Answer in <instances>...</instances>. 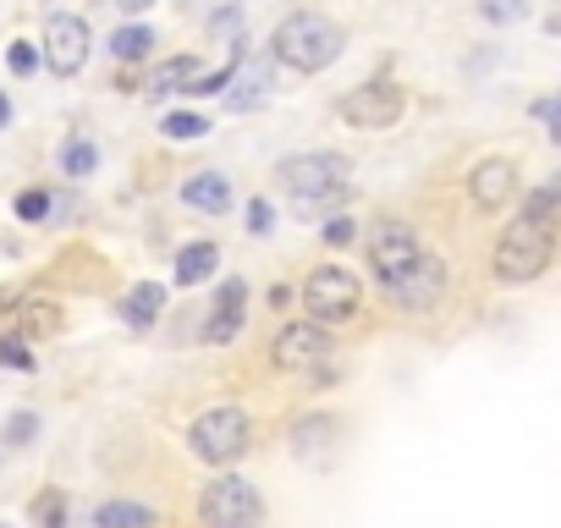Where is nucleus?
Returning a JSON list of instances; mask_svg holds the SVG:
<instances>
[{"instance_id": "obj_1", "label": "nucleus", "mask_w": 561, "mask_h": 528, "mask_svg": "<svg viewBox=\"0 0 561 528\" xmlns=\"http://www.w3.org/2000/svg\"><path fill=\"white\" fill-rule=\"evenodd\" d=\"M336 56H342V28L331 18H320V12H293L287 23L275 28V39H270V61L293 67L304 78L325 72Z\"/></svg>"}, {"instance_id": "obj_2", "label": "nucleus", "mask_w": 561, "mask_h": 528, "mask_svg": "<svg viewBox=\"0 0 561 528\" xmlns=\"http://www.w3.org/2000/svg\"><path fill=\"white\" fill-rule=\"evenodd\" d=\"M550 259H556V231L534 226V220H512L495 242V282L506 287H523V282H539L550 271Z\"/></svg>"}, {"instance_id": "obj_3", "label": "nucleus", "mask_w": 561, "mask_h": 528, "mask_svg": "<svg viewBox=\"0 0 561 528\" xmlns=\"http://www.w3.org/2000/svg\"><path fill=\"white\" fill-rule=\"evenodd\" d=\"M280 187H287L298 204H336L353 182V165L347 154L336 149H314V154H293V160H280Z\"/></svg>"}, {"instance_id": "obj_4", "label": "nucleus", "mask_w": 561, "mask_h": 528, "mask_svg": "<svg viewBox=\"0 0 561 528\" xmlns=\"http://www.w3.org/2000/svg\"><path fill=\"white\" fill-rule=\"evenodd\" d=\"M198 517H204V528H259V523H264V501H259V490H253L248 479L220 473V479L204 484Z\"/></svg>"}, {"instance_id": "obj_5", "label": "nucleus", "mask_w": 561, "mask_h": 528, "mask_svg": "<svg viewBox=\"0 0 561 528\" xmlns=\"http://www.w3.org/2000/svg\"><path fill=\"white\" fill-rule=\"evenodd\" d=\"M248 440H253V424H248L242 408H209V413H198L193 429H187V446H193V457H204V462H237V457L248 451Z\"/></svg>"}, {"instance_id": "obj_6", "label": "nucleus", "mask_w": 561, "mask_h": 528, "mask_svg": "<svg viewBox=\"0 0 561 528\" xmlns=\"http://www.w3.org/2000/svg\"><path fill=\"white\" fill-rule=\"evenodd\" d=\"M304 309H309L314 325H342L364 309V287H358L353 271H342V264H320L304 287Z\"/></svg>"}, {"instance_id": "obj_7", "label": "nucleus", "mask_w": 561, "mask_h": 528, "mask_svg": "<svg viewBox=\"0 0 561 528\" xmlns=\"http://www.w3.org/2000/svg\"><path fill=\"white\" fill-rule=\"evenodd\" d=\"M419 259H424V242L413 237V226H402V220H375V231H369V264H375L380 287H391L402 271H413Z\"/></svg>"}, {"instance_id": "obj_8", "label": "nucleus", "mask_w": 561, "mask_h": 528, "mask_svg": "<svg viewBox=\"0 0 561 528\" xmlns=\"http://www.w3.org/2000/svg\"><path fill=\"white\" fill-rule=\"evenodd\" d=\"M89 45H94V34H89L83 18L56 12V18L45 23V67H50L56 78H78L83 61H89Z\"/></svg>"}, {"instance_id": "obj_9", "label": "nucleus", "mask_w": 561, "mask_h": 528, "mask_svg": "<svg viewBox=\"0 0 561 528\" xmlns=\"http://www.w3.org/2000/svg\"><path fill=\"white\" fill-rule=\"evenodd\" d=\"M440 292H446V264H440L435 253H424L413 271H402V276L386 287V298H391L397 309H408V314H430V309L440 303Z\"/></svg>"}, {"instance_id": "obj_10", "label": "nucleus", "mask_w": 561, "mask_h": 528, "mask_svg": "<svg viewBox=\"0 0 561 528\" xmlns=\"http://www.w3.org/2000/svg\"><path fill=\"white\" fill-rule=\"evenodd\" d=\"M402 89L397 83H358L347 100H342V122L347 127H364V133H380V127H391L397 116H402Z\"/></svg>"}, {"instance_id": "obj_11", "label": "nucleus", "mask_w": 561, "mask_h": 528, "mask_svg": "<svg viewBox=\"0 0 561 528\" xmlns=\"http://www.w3.org/2000/svg\"><path fill=\"white\" fill-rule=\"evenodd\" d=\"M270 353H275V364H280V369H304V375H309V369H325V364H331L336 342H331V331H325V325H314V320H309V325H287V331H280Z\"/></svg>"}, {"instance_id": "obj_12", "label": "nucleus", "mask_w": 561, "mask_h": 528, "mask_svg": "<svg viewBox=\"0 0 561 528\" xmlns=\"http://www.w3.org/2000/svg\"><path fill=\"white\" fill-rule=\"evenodd\" d=\"M270 89H275V61L270 56H259V61H242L237 56V67L226 78V105L231 111H259L270 100Z\"/></svg>"}, {"instance_id": "obj_13", "label": "nucleus", "mask_w": 561, "mask_h": 528, "mask_svg": "<svg viewBox=\"0 0 561 528\" xmlns=\"http://www.w3.org/2000/svg\"><path fill=\"white\" fill-rule=\"evenodd\" d=\"M512 193H517V165H512V160L490 154V160L473 165V176H468V198H473L479 209H506Z\"/></svg>"}, {"instance_id": "obj_14", "label": "nucleus", "mask_w": 561, "mask_h": 528, "mask_svg": "<svg viewBox=\"0 0 561 528\" xmlns=\"http://www.w3.org/2000/svg\"><path fill=\"white\" fill-rule=\"evenodd\" d=\"M182 204L198 209V215H220V209L231 204V182H226L220 171H198V176L182 182Z\"/></svg>"}, {"instance_id": "obj_15", "label": "nucleus", "mask_w": 561, "mask_h": 528, "mask_svg": "<svg viewBox=\"0 0 561 528\" xmlns=\"http://www.w3.org/2000/svg\"><path fill=\"white\" fill-rule=\"evenodd\" d=\"M242 309H248V287L242 282H226L220 287V303H215V320H209V342H231L237 325H242Z\"/></svg>"}, {"instance_id": "obj_16", "label": "nucleus", "mask_w": 561, "mask_h": 528, "mask_svg": "<svg viewBox=\"0 0 561 528\" xmlns=\"http://www.w3.org/2000/svg\"><path fill=\"white\" fill-rule=\"evenodd\" d=\"M215 264H220V248L215 242H187L176 253V287H198L215 276Z\"/></svg>"}, {"instance_id": "obj_17", "label": "nucleus", "mask_w": 561, "mask_h": 528, "mask_svg": "<svg viewBox=\"0 0 561 528\" xmlns=\"http://www.w3.org/2000/svg\"><path fill=\"white\" fill-rule=\"evenodd\" d=\"M160 309H165V287H160V282H138V287L122 298V320H127V325H149Z\"/></svg>"}, {"instance_id": "obj_18", "label": "nucleus", "mask_w": 561, "mask_h": 528, "mask_svg": "<svg viewBox=\"0 0 561 528\" xmlns=\"http://www.w3.org/2000/svg\"><path fill=\"white\" fill-rule=\"evenodd\" d=\"M94 528H154V512L138 506V501H100Z\"/></svg>"}, {"instance_id": "obj_19", "label": "nucleus", "mask_w": 561, "mask_h": 528, "mask_svg": "<svg viewBox=\"0 0 561 528\" xmlns=\"http://www.w3.org/2000/svg\"><path fill=\"white\" fill-rule=\"evenodd\" d=\"M198 72H204V67H198L193 56H176V61H165V67L149 78V89H154V94H187V83H193Z\"/></svg>"}, {"instance_id": "obj_20", "label": "nucleus", "mask_w": 561, "mask_h": 528, "mask_svg": "<svg viewBox=\"0 0 561 528\" xmlns=\"http://www.w3.org/2000/svg\"><path fill=\"white\" fill-rule=\"evenodd\" d=\"M556 204H561V182H539V187L528 193V204H523V220L556 231Z\"/></svg>"}, {"instance_id": "obj_21", "label": "nucleus", "mask_w": 561, "mask_h": 528, "mask_svg": "<svg viewBox=\"0 0 561 528\" xmlns=\"http://www.w3.org/2000/svg\"><path fill=\"white\" fill-rule=\"evenodd\" d=\"M149 45H154V34H149L144 23H133V28H116V34H111V56H116V61H144V56H149Z\"/></svg>"}, {"instance_id": "obj_22", "label": "nucleus", "mask_w": 561, "mask_h": 528, "mask_svg": "<svg viewBox=\"0 0 561 528\" xmlns=\"http://www.w3.org/2000/svg\"><path fill=\"white\" fill-rule=\"evenodd\" d=\"M325 435H336V418H304L293 429V451L298 457H320L325 451Z\"/></svg>"}, {"instance_id": "obj_23", "label": "nucleus", "mask_w": 561, "mask_h": 528, "mask_svg": "<svg viewBox=\"0 0 561 528\" xmlns=\"http://www.w3.org/2000/svg\"><path fill=\"white\" fill-rule=\"evenodd\" d=\"M94 165H100V154H94L89 138H67V144H61V171H67V176H89Z\"/></svg>"}, {"instance_id": "obj_24", "label": "nucleus", "mask_w": 561, "mask_h": 528, "mask_svg": "<svg viewBox=\"0 0 561 528\" xmlns=\"http://www.w3.org/2000/svg\"><path fill=\"white\" fill-rule=\"evenodd\" d=\"M479 18L495 23V28H512L528 18V0H479Z\"/></svg>"}, {"instance_id": "obj_25", "label": "nucleus", "mask_w": 561, "mask_h": 528, "mask_svg": "<svg viewBox=\"0 0 561 528\" xmlns=\"http://www.w3.org/2000/svg\"><path fill=\"white\" fill-rule=\"evenodd\" d=\"M34 528H67V495L61 490H45L34 501Z\"/></svg>"}, {"instance_id": "obj_26", "label": "nucleus", "mask_w": 561, "mask_h": 528, "mask_svg": "<svg viewBox=\"0 0 561 528\" xmlns=\"http://www.w3.org/2000/svg\"><path fill=\"white\" fill-rule=\"evenodd\" d=\"M204 133H209V122H204V116H193V111H171V116H165V138L193 144V138H204Z\"/></svg>"}, {"instance_id": "obj_27", "label": "nucleus", "mask_w": 561, "mask_h": 528, "mask_svg": "<svg viewBox=\"0 0 561 528\" xmlns=\"http://www.w3.org/2000/svg\"><path fill=\"white\" fill-rule=\"evenodd\" d=\"M0 364L18 369V375H34V353H28V342H23V336H7V342H0Z\"/></svg>"}, {"instance_id": "obj_28", "label": "nucleus", "mask_w": 561, "mask_h": 528, "mask_svg": "<svg viewBox=\"0 0 561 528\" xmlns=\"http://www.w3.org/2000/svg\"><path fill=\"white\" fill-rule=\"evenodd\" d=\"M7 67H12V78H34V67H39V50H34L28 39H18V45L7 50Z\"/></svg>"}, {"instance_id": "obj_29", "label": "nucleus", "mask_w": 561, "mask_h": 528, "mask_svg": "<svg viewBox=\"0 0 561 528\" xmlns=\"http://www.w3.org/2000/svg\"><path fill=\"white\" fill-rule=\"evenodd\" d=\"M45 215H50V193H45V187L18 193V220H45Z\"/></svg>"}, {"instance_id": "obj_30", "label": "nucleus", "mask_w": 561, "mask_h": 528, "mask_svg": "<svg viewBox=\"0 0 561 528\" xmlns=\"http://www.w3.org/2000/svg\"><path fill=\"white\" fill-rule=\"evenodd\" d=\"M270 226H275V209H270L264 198H253V204H248V231H259V237H264Z\"/></svg>"}, {"instance_id": "obj_31", "label": "nucleus", "mask_w": 561, "mask_h": 528, "mask_svg": "<svg viewBox=\"0 0 561 528\" xmlns=\"http://www.w3.org/2000/svg\"><path fill=\"white\" fill-rule=\"evenodd\" d=\"M353 237H358V226H353V220H347V215H336V220H331V226H325V242H331V248H347V242H353Z\"/></svg>"}, {"instance_id": "obj_32", "label": "nucleus", "mask_w": 561, "mask_h": 528, "mask_svg": "<svg viewBox=\"0 0 561 528\" xmlns=\"http://www.w3.org/2000/svg\"><path fill=\"white\" fill-rule=\"evenodd\" d=\"M534 116H539V127H545L550 138H561V122H556V100H539V105H534Z\"/></svg>"}, {"instance_id": "obj_33", "label": "nucleus", "mask_w": 561, "mask_h": 528, "mask_svg": "<svg viewBox=\"0 0 561 528\" xmlns=\"http://www.w3.org/2000/svg\"><path fill=\"white\" fill-rule=\"evenodd\" d=\"M34 429H39V424H34V413H18V418H12V429H7V435H12V440H18V446H23V440H28V435H34Z\"/></svg>"}, {"instance_id": "obj_34", "label": "nucleus", "mask_w": 561, "mask_h": 528, "mask_svg": "<svg viewBox=\"0 0 561 528\" xmlns=\"http://www.w3.org/2000/svg\"><path fill=\"white\" fill-rule=\"evenodd\" d=\"M116 7H122V12H149L154 0H116Z\"/></svg>"}, {"instance_id": "obj_35", "label": "nucleus", "mask_w": 561, "mask_h": 528, "mask_svg": "<svg viewBox=\"0 0 561 528\" xmlns=\"http://www.w3.org/2000/svg\"><path fill=\"white\" fill-rule=\"evenodd\" d=\"M7 122H12V100H7V94H0V127H7Z\"/></svg>"}, {"instance_id": "obj_36", "label": "nucleus", "mask_w": 561, "mask_h": 528, "mask_svg": "<svg viewBox=\"0 0 561 528\" xmlns=\"http://www.w3.org/2000/svg\"><path fill=\"white\" fill-rule=\"evenodd\" d=\"M0 303H7V292H0Z\"/></svg>"}, {"instance_id": "obj_37", "label": "nucleus", "mask_w": 561, "mask_h": 528, "mask_svg": "<svg viewBox=\"0 0 561 528\" xmlns=\"http://www.w3.org/2000/svg\"><path fill=\"white\" fill-rule=\"evenodd\" d=\"M0 528H7V523H0Z\"/></svg>"}]
</instances>
